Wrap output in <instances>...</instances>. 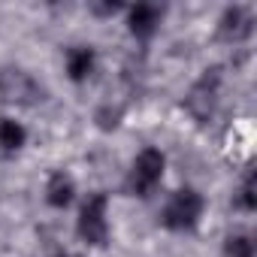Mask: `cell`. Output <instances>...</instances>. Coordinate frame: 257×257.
Here are the masks:
<instances>
[{
	"label": "cell",
	"mask_w": 257,
	"mask_h": 257,
	"mask_svg": "<svg viewBox=\"0 0 257 257\" xmlns=\"http://www.w3.org/2000/svg\"><path fill=\"white\" fill-rule=\"evenodd\" d=\"M200 212H203V197H200L197 191L185 188V191H176V194H173V200L167 203L161 221H164V227H170V230H191V227L197 224Z\"/></svg>",
	"instance_id": "1"
},
{
	"label": "cell",
	"mask_w": 257,
	"mask_h": 257,
	"mask_svg": "<svg viewBox=\"0 0 257 257\" xmlns=\"http://www.w3.org/2000/svg\"><path fill=\"white\" fill-rule=\"evenodd\" d=\"M0 97L7 103H19V106H34L37 100H43V88L31 79V73L19 70V67H7L0 73Z\"/></svg>",
	"instance_id": "2"
},
{
	"label": "cell",
	"mask_w": 257,
	"mask_h": 257,
	"mask_svg": "<svg viewBox=\"0 0 257 257\" xmlns=\"http://www.w3.org/2000/svg\"><path fill=\"white\" fill-rule=\"evenodd\" d=\"M79 236L88 245H106L109 239V227H106V194H94L85 200L82 212H79Z\"/></svg>",
	"instance_id": "3"
},
{
	"label": "cell",
	"mask_w": 257,
	"mask_h": 257,
	"mask_svg": "<svg viewBox=\"0 0 257 257\" xmlns=\"http://www.w3.org/2000/svg\"><path fill=\"white\" fill-rule=\"evenodd\" d=\"M161 176H164V155H161L158 149H146V152L137 158L134 170H131L127 188H131L137 197H149L152 188L161 182Z\"/></svg>",
	"instance_id": "4"
},
{
	"label": "cell",
	"mask_w": 257,
	"mask_h": 257,
	"mask_svg": "<svg viewBox=\"0 0 257 257\" xmlns=\"http://www.w3.org/2000/svg\"><path fill=\"white\" fill-rule=\"evenodd\" d=\"M215 94H218V70H209L203 76V82L191 91L188 97V109L197 115V118H209L212 106H215Z\"/></svg>",
	"instance_id": "5"
},
{
	"label": "cell",
	"mask_w": 257,
	"mask_h": 257,
	"mask_svg": "<svg viewBox=\"0 0 257 257\" xmlns=\"http://www.w3.org/2000/svg\"><path fill=\"white\" fill-rule=\"evenodd\" d=\"M251 31H254V19L245 7H233V10L224 13V19H221V37L224 40L242 43V40L251 37Z\"/></svg>",
	"instance_id": "6"
},
{
	"label": "cell",
	"mask_w": 257,
	"mask_h": 257,
	"mask_svg": "<svg viewBox=\"0 0 257 257\" xmlns=\"http://www.w3.org/2000/svg\"><path fill=\"white\" fill-rule=\"evenodd\" d=\"M161 19H164V10H161V7H155V4H140V7L131 10V34L140 37V40H149V37L158 31Z\"/></svg>",
	"instance_id": "7"
},
{
	"label": "cell",
	"mask_w": 257,
	"mask_h": 257,
	"mask_svg": "<svg viewBox=\"0 0 257 257\" xmlns=\"http://www.w3.org/2000/svg\"><path fill=\"white\" fill-rule=\"evenodd\" d=\"M73 194H76V185H73V179H70L67 173H55V176L49 179V188H46V200H49V206L64 209V206L73 203Z\"/></svg>",
	"instance_id": "8"
},
{
	"label": "cell",
	"mask_w": 257,
	"mask_h": 257,
	"mask_svg": "<svg viewBox=\"0 0 257 257\" xmlns=\"http://www.w3.org/2000/svg\"><path fill=\"white\" fill-rule=\"evenodd\" d=\"M94 70V52L85 49V46H76L67 52V73L73 82H85Z\"/></svg>",
	"instance_id": "9"
},
{
	"label": "cell",
	"mask_w": 257,
	"mask_h": 257,
	"mask_svg": "<svg viewBox=\"0 0 257 257\" xmlns=\"http://www.w3.org/2000/svg\"><path fill=\"white\" fill-rule=\"evenodd\" d=\"M25 140H28V134L16 118H0V149L16 152V149L25 146Z\"/></svg>",
	"instance_id": "10"
},
{
	"label": "cell",
	"mask_w": 257,
	"mask_h": 257,
	"mask_svg": "<svg viewBox=\"0 0 257 257\" xmlns=\"http://www.w3.org/2000/svg\"><path fill=\"white\" fill-rule=\"evenodd\" d=\"M224 257H254V248L245 236H230L224 245Z\"/></svg>",
	"instance_id": "11"
},
{
	"label": "cell",
	"mask_w": 257,
	"mask_h": 257,
	"mask_svg": "<svg viewBox=\"0 0 257 257\" xmlns=\"http://www.w3.org/2000/svg\"><path fill=\"white\" fill-rule=\"evenodd\" d=\"M242 206L245 209H254L257 206V200H254V176H248L245 185H242Z\"/></svg>",
	"instance_id": "12"
},
{
	"label": "cell",
	"mask_w": 257,
	"mask_h": 257,
	"mask_svg": "<svg viewBox=\"0 0 257 257\" xmlns=\"http://www.w3.org/2000/svg\"><path fill=\"white\" fill-rule=\"evenodd\" d=\"M61 257H67V254H61Z\"/></svg>",
	"instance_id": "13"
}]
</instances>
